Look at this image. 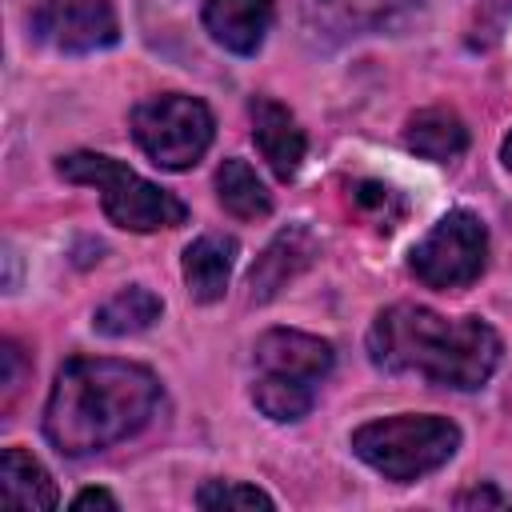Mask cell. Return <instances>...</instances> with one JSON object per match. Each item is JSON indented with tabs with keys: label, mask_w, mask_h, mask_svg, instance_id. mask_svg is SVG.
Here are the masks:
<instances>
[{
	"label": "cell",
	"mask_w": 512,
	"mask_h": 512,
	"mask_svg": "<svg viewBox=\"0 0 512 512\" xmlns=\"http://www.w3.org/2000/svg\"><path fill=\"white\" fill-rule=\"evenodd\" d=\"M368 356L380 372L420 376L436 388L476 392L504 360L500 332L480 316H440L424 304H388L368 328Z\"/></svg>",
	"instance_id": "obj_2"
},
{
	"label": "cell",
	"mask_w": 512,
	"mask_h": 512,
	"mask_svg": "<svg viewBox=\"0 0 512 512\" xmlns=\"http://www.w3.org/2000/svg\"><path fill=\"white\" fill-rule=\"evenodd\" d=\"M28 376H32V360L24 356V348L16 340H4V348H0V392H4L0 404H4V412H12Z\"/></svg>",
	"instance_id": "obj_21"
},
{
	"label": "cell",
	"mask_w": 512,
	"mask_h": 512,
	"mask_svg": "<svg viewBox=\"0 0 512 512\" xmlns=\"http://www.w3.org/2000/svg\"><path fill=\"white\" fill-rule=\"evenodd\" d=\"M216 136V116L204 100L184 92H156L132 108V140L140 152L168 172L192 168Z\"/></svg>",
	"instance_id": "obj_5"
},
{
	"label": "cell",
	"mask_w": 512,
	"mask_h": 512,
	"mask_svg": "<svg viewBox=\"0 0 512 512\" xmlns=\"http://www.w3.org/2000/svg\"><path fill=\"white\" fill-rule=\"evenodd\" d=\"M276 16V0H204L200 20L208 28V36L236 56H252L260 52L268 28Z\"/></svg>",
	"instance_id": "obj_11"
},
{
	"label": "cell",
	"mask_w": 512,
	"mask_h": 512,
	"mask_svg": "<svg viewBox=\"0 0 512 512\" xmlns=\"http://www.w3.org/2000/svg\"><path fill=\"white\" fill-rule=\"evenodd\" d=\"M160 404V380L132 360L72 356L60 364L48 404L44 436L60 456H92L136 436Z\"/></svg>",
	"instance_id": "obj_1"
},
{
	"label": "cell",
	"mask_w": 512,
	"mask_h": 512,
	"mask_svg": "<svg viewBox=\"0 0 512 512\" xmlns=\"http://www.w3.org/2000/svg\"><path fill=\"white\" fill-rule=\"evenodd\" d=\"M456 508H508V496L492 484H472L456 496Z\"/></svg>",
	"instance_id": "obj_22"
},
{
	"label": "cell",
	"mask_w": 512,
	"mask_h": 512,
	"mask_svg": "<svg viewBox=\"0 0 512 512\" xmlns=\"http://www.w3.org/2000/svg\"><path fill=\"white\" fill-rule=\"evenodd\" d=\"M252 404L260 408V416L276 420V424H296L312 412L316 404V384L308 380H292V376H272V372H256L252 380Z\"/></svg>",
	"instance_id": "obj_17"
},
{
	"label": "cell",
	"mask_w": 512,
	"mask_h": 512,
	"mask_svg": "<svg viewBox=\"0 0 512 512\" xmlns=\"http://www.w3.org/2000/svg\"><path fill=\"white\" fill-rule=\"evenodd\" d=\"M248 116H252V140H256L264 164L276 172V180H292L308 152V136L296 124V116L272 96H256L248 104Z\"/></svg>",
	"instance_id": "obj_9"
},
{
	"label": "cell",
	"mask_w": 512,
	"mask_h": 512,
	"mask_svg": "<svg viewBox=\"0 0 512 512\" xmlns=\"http://www.w3.org/2000/svg\"><path fill=\"white\" fill-rule=\"evenodd\" d=\"M196 508H204V512H216V508H264V512H272L276 500H272L264 488H256V484H240V480H204V484L196 488Z\"/></svg>",
	"instance_id": "obj_18"
},
{
	"label": "cell",
	"mask_w": 512,
	"mask_h": 512,
	"mask_svg": "<svg viewBox=\"0 0 512 512\" xmlns=\"http://www.w3.org/2000/svg\"><path fill=\"white\" fill-rule=\"evenodd\" d=\"M340 20L360 24V28H376L384 20H392L396 12H404L412 0H324Z\"/></svg>",
	"instance_id": "obj_20"
},
{
	"label": "cell",
	"mask_w": 512,
	"mask_h": 512,
	"mask_svg": "<svg viewBox=\"0 0 512 512\" xmlns=\"http://www.w3.org/2000/svg\"><path fill=\"white\" fill-rule=\"evenodd\" d=\"M252 364H256V372H272V376H292V380L320 384L332 372L336 352H332L328 340H320L312 332H300V328H268L252 344Z\"/></svg>",
	"instance_id": "obj_8"
},
{
	"label": "cell",
	"mask_w": 512,
	"mask_h": 512,
	"mask_svg": "<svg viewBox=\"0 0 512 512\" xmlns=\"http://www.w3.org/2000/svg\"><path fill=\"white\" fill-rule=\"evenodd\" d=\"M56 172L72 184H92L100 192V208L116 228L128 232H160L180 228L188 220V204L168 188L144 180L128 164L104 152H68L56 160Z\"/></svg>",
	"instance_id": "obj_4"
},
{
	"label": "cell",
	"mask_w": 512,
	"mask_h": 512,
	"mask_svg": "<svg viewBox=\"0 0 512 512\" xmlns=\"http://www.w3.org/2000/svg\"><path fill=\"white\" fill-rule=\"evenodd\" d=\"M236 252H240V244L232 236H224V232H204L184 248L180 268H184L188 296L196 304H216L228 292V276L236 268Z\"/></svg>",
	"instance_id": "obj_12"
},
{
	"label": "cell",
	"mask_w": 512,
	"mask_h": 512,
	"mask_svg": "<svg viewBox=\"0 0 512 512\" xmlns=\"http://www.w3.org/2000/svg\"><path fill=\"white\" fill-rule=\"evenodd\" d=\"M28 28L40 44L68 56L104 52L120 40V20L112 0H32Z\"/></svg>",
	"instance_id": "obj_7"
},
{
	"label": "cell",
	"mask_w": 512,
	"mask_h": 512,
	"mask_svg": "<svg viewBox=\"0 0 512 512\" xmlns=\"http://www.w3.org/2000/svg\"><path fill=\"white\" fill-rule=\"evenodd\" d=\"M164 312V300L144 288V284H128L120 292H112L96 312H92V328L100 336H136L148 332Z\"/></svg>",
	"instance_id": "obj_15"
},
{
	"label": "cell",
	"mask_w": 512,
	"mask_h": 512,
	"mask_svg": "<svg viewBox=\"0 0 512 512\" xmlns=\"http://www.w3.org/2000/svg\"><path fill=\"white\" fill-rule=\"evenodd\" d=\"M0 504L24 508V512H48L60 504L48 468L32 452H24V448L0 452Z\"/></svg>",
	"instance_id": "obj_14"
},
{
	"label": "cell",
	"mask_w": 512,
	"mask_h": 512,
	"mask_svg": "<svg viewBox=\"0 0 512 512\" xmlns=\"http://www.w3.org/2000/svg\"><path fill=\"white\" fill-rule=\"evenodd\" d=\"M404 148L416 152L420 160L452 164V160L464 156V148H468V124L460 120L456 108H444V104L420 108V112H412L408 124H404Z\"/></svg>",
	"instance_id": "obj_13"
},
{
	"label": "cell",
	"mask_w": 512,
	"mask_h": 512,
	"mask_svg": "<svg viewBox=\"0 0 512 512\" xmlns=\"http://www.w3.org/2000/svg\"><path fill=\"white\" fill-rule=\"evenodd\" d=\"M216 200L236 220H264L272 212V192L264 188L256 168L248 160H240V156H228L216 168Z\"/></svg>",
	"instance_id": "obj_16"
},
{
	"label": "cell",
	"mask_w": 512,
	"mask_h": 512,
	"mask_svg": "<svg viewBox=\"0 0 512 512\" xmlns=\"http://www.w3.org/2000/svg\"><path fill=\"white\" fill-rule=\"evenodd\" d=\"M488 268V228L472 208L444 212L408 252V272L436 292H456Z\"/></svg>",
	"instance_id": "obj_6"
},
{
	"label": "cell",
	"mask_w": 512,
	"mask_h": 512,
	"mask_svg": "<svg viewBox=\"0 0 512 512\" xmlns=\"http://www.w3.org/2000/svg\"><path fill=\"white\" fill-rule=\"evenodd\" d=\"M316 252H320V244H316L312 228H304V224H288V228H280V232L268 240V248L256 256L252 272H248L252 300L264 304V300L280 296V288H288V284L316 260Z\"/></svg>",
	"instance_id": "obj_10"
},
{
	"label": "cell",
	"mask_w": 512,
	"mask_h": 512,
	"mask_svg": "<svg viewBox=\"0 0 512 512\" xmlns=\"http://www.w3.org/2000/svg\"><path fill=\"white\" fill-rule=\"evenodd\" d=\"M72 508H76V512H80V508H108V512H116L120 500H116L108 488H84V492H76Z\"/></svg>",
	"instance_id": "obj_23"
},
{
	"label": "cell",
	"mask_w": 512,
	"mask_h": 512,
	"mask_svg": "<svg viewBox=\"0 0 512 512\" xmlns=\"http://www.w3.org/2000/svg\"><path fill=\"white\" fill-rule=\"evenodd\" d=\"M352 200H356V208L372 212L376 228H384V232L396 228V220L404 216V200L396 196V188H388V184H380V180H360L356 192H352Z\"/></svg>",
	"instance_id": "obj_19"
},
{
	"label": "cell",
	"mask_w": 512,
	"mask_h": 512,
	"mask_svg": "<svg viewBox=\"0 0 512 512\" xmlns=\"http://www.w3.org/2000/svg\"><path fill=\"white\" fill-rule=\"evenodd\" d=\"M500 160H504V168L512 172V132L504 136V144H500Z\"/></svg>",
	"instance_id": "obj_24"
},
{
	"label": "cell",
	"mask_w": 512,
	"mask_h": 512,
	"mask_svg": "<svg viewBox=\"0 0 512 512\" xmlns=\"http://www.w3.org/2000/svg\"><path fill=\"white\" fill-rule=\"evenodd\" d=\"M352 452L392 484H416L444 468L460 448V428L436 412H396L352 432Z\"/></svg>",
	"instance_id": "obj_3"
}]
</instances>
